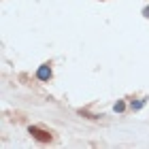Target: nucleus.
I'll return each mask as SVG.
<instances>
[{
	"instance_id": "obj_2",
	"label": "nucleus",
	"mask_w": 149,
	"mask_h": 149,
	"mask_svg": "<svg viewBox=\"0 0 149 149\" xmlns=\"http://www.w3.org/2000/svg\"><path fill=\"white\" fill-rule=\"evenodd\" d=\"M36 77L40 79V81H47L51 77V70H49V66H40L38 68V72H36Z\"/></svg>"
},
{
	"instance_id": "obj_1",
	"label": "nucleus",
	"mask_w": 149,
	"mask_h": 149,
	"mask_svg": "<svg viewBox=\"0 0 149 149\" xmlns=\"http://www.w3.org/2000/svg\"><path fill=\"white\" fill-rule=\"evenodd\" d=\"M30 134H34L38 141H49V139H51L49 132H43V130H38V128H30Z\"/></svg>"
},
{
	"instance_id": "obj_3",
	"label": "nucleus",
	"mask_w": 149,
	"mask_h": 149,
	"mask_svg": "<svg viewBox=\"0 0 149 149\" xmlns=\"http://www.w3.org/2000/svg\"><path fill=\"white\" fill-rule=\"evenodd\" d=\"M124 109H126L124 102H117V104H115V111H124Z\"/></svg>"
},
{
	"instance_id": "obj_4",
	"label": "nucleus",
	"mask_w": 149,
	"mask_h": 149,
	"mask_svg": "<svg viewBox=\"0 0 149 149\" xmlns=\"http://www.w3.org/2000/svg\"><path fill=\"white\" fill-rule=\"evenodd\" d=\"M143 13H145V17H149V6H147V9H145Z\"/></svg>"
}]
</instances>
